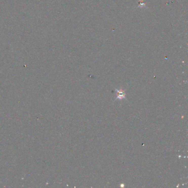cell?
Segmentation results:
<instances>
[{
    "label": "cell",
    "mask_w": 188,
    "mask_h": 188,
    "mask_svg": "<svg viewBox=\"0 0 188 188\" xmlns=\"http://www.w3.org/2000/svg\"><path fill=\"white\" fill-rule=\"evenodd\" d=\"M115 91L117 92V97L116 99H125L126 98V94L125 93V91L122 90H119V89H115Z\"/></svg>",
    "instance_id": "6da1fadb"
}]
</instances>
